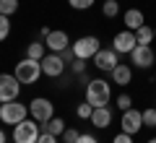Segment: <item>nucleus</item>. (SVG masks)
Returning <instances> with one entry per match:
<instances>
[{
  "label": "nucleus",
  "instance_id": "f257e3e1",
  "mask_svg": "<svg viewBox=\"0 0 156 143\" xmlns=\"http://www.w3.org/2000/svg\"><path fill=\"white\" fill-rule=\"evenodd\" d=\"M112 99V83L104 78H91L86 83V102L91 107H107Z\"/></svg>",
  "mask_w": 156,
  "mask_h": 143
},
{
  "label": "nucleus",
  "instance_id": "f03ea898",
  "mask_svg": "<svg viewBox=\"0 0 156 143\" xmlns=\"http://www.w3.org/2000/svg\"><path fill=\"white\" fill-rule=\"evenodd\" d=\"M13 76H16L21 83H26V86H34L39 78L44 76V73H42V60L23 57L21 63H16V70H13Z\"/></svg>",
  "mask_w": 156,
  "mask_h": 143
},
{
  "label": "nucleus",
  "instance_id": "7ed1b4c3",
  "mask_svg": "<svg viewBox=\"0 0 156 143\" xmlns=\"http://www.w3.org/2000/svg\"><path fill=\"white\" fill-rule=\"evenodd\" d=\"M39 135H42V125L37 120H31V117L13 125V143H37Z\"/></svg>",
  "mask_w": 156,
  "mask_h": 143
},
{
  "label": "nucleus",
  "instance_id": "20e7f679",
  "mask_svg": "<svg viewBox=\"0 0 156 143\" xmlns=\"http://www.w3.org/2000/svg\"><path fill=\"white\" fill-rule=\"evenodd\" d=\"M29 117L37 120L39 125H44V122H50L52 117H55V104H52L47 96H37V99L29 102Z\"/></svg>",
  "mask_w": 156,
  "mask_h": 143
},
{
  "label": "nucleus",
  "instance_id": "39448f33",
  "mask_svg": "<svg viewBox=\"0 0 156 143\" xmlns=\"http://www.w3.org/2000/svg\"><path fill=\"white\" fill-rule=\"evenodd\" d=\"M29 115V107L23 104V102H5V104H0V120L5 122V125H18V122H23Z\"/></svg>",
  "mask_w": 156,
  "mask_h": 143
},
{
  "label": "nucleus",
  "instance_id": "423d86ee",
  "mask_svg": "<svg viewBox=\"0 0 156 143\" xmlns=\"http://www.w3.org/2000/svg\"><path fill=\"white\" fill-rule=\"evenodd\" d=\"M21 86H23V83L18 81L13 73H0V104L16 102L18 94H21Z\"/></svg>",
  "mask_w": 156,
  "mask_h": 143
},
{
  "label": "nucleus",
  "instance_id": "0eeeda50",
  "mask_svg": "<svg viewBox=\"0 0 156 143\" xmlns=\"http://www.w3.org/2000/svg\"><path fill=\"white\" fill-rule=\"evenodd\" d=\"M101 50V42L99 37H94V34H89V37H81L73 42V52H76V57H81V60H94V55Z\"/></svg>",
  "mask_w": 156,
  "mask_h": 143
},
{
  "label": "nucleus",
  "instance_id": "6e6552de",
  "mask_svg": "<svg viewBox=\"0 0 156 143\" xmlns=\"http://www.w3.org/2000/svg\"><path fill=\"white\" fill-rule=\"evenodd\" d=\"M130 63L133 68H140V70H148V68L156 65V55L151 50V44H138L133 52H130Z\"/></svg>",
  "mask_w": 156,
  "mask_h": 143
},
{
  "label": "nucleus",
  "instance_id": "1a4fd4ad",
  "mask_svg": "<svg viewBox=\"0 0 156 143\" xmlns=\"http://www.w3.org/2000/svg\"><path fill=\"white\" fill-rule=\"evenodd\" d=\"M135 47H138V39H135V31H130V29L117 31L115 39H112V50H115L117 55H130Z\"/></svg>",
  "mask_w": 156,
  "mask_h": 143
},
{
  "label": "nucleus",
  "instance_id": "9d476101",
  "mask_svg": "<svg viewBox=\"0 0 156 143\" xmlns=\"http://www.w3.org/2000/svg\"><path fill=\"white\" fill-rule=\"evenodd\" d=\"M120 127H122V133L138 135V133L143 130V112L135 109V107L125 109V112H122V117H120Z\"/></svg>",
  "mask_w": 156,
  "mask_h": 143
},
{
  "label": "nucleus",
  "instance_id": "9b49d317",
  "mask_svg": "<svg viewBox=\"0 0 156 143\" xmlns=\"http://www.w3.org/2000/svg\"><path fill=\"white\" fill-rule=\"evenodd\" d=\"M91 63H94L96 70H101V73H112V70H115V65L120 63V55H117L112 47H101V50L94 55V60H91Z\"/></svg>",
  "mask_w": 156,
  "mask_h": 143
},
{
  "label": "nucleus",
  "instance_id": "f8f14e48",
  "mask_svg": "<svg viewBox=\"0 0 156 143\" xmlns=\"http://www.w3.org/2000/svg\"><path fill=\"white\" fill-rule=\"evenodd\" d=\"M42 73H44L47 78H60L62 73H65L62 57L57 55V52H47V55L42 57Z\"/></svg>",
  "mask_w": 156,
  "mask_h": 143
},
{
  "label": "nucleus",
  "instance_id": "ddd939ff",
  "mask_svg": "<svg viewBox=\"0 0 156 143\" xmlns=\"http://www.w3.org/2000/svg\"><path fill=\"white\" fill-rule=\"evenodd\" d=\"M44 44H47L50 52H62L65 47H70V37H68V31H62V29H52V31L47 34Z\"/></svg>",
  "mask_w": 156,
  "mask_h": 143
},
{
  "label": "nucleus",
  "instance_id": "4468645a",
  "mask_svg": "<svg viewBox=\"0 0 156 143\" xmlns=\"http://www.w3.org/2000/svg\"><path fill=\"white\" fill-rule=\"evenodd\" d=\"M109 78H112L115 86H130V83H133V68H130L128 63H117L115 70L109 73Z\"/></svg>",
  "mask_w": 156,
  "mask_h": 143
},
{
  "label": "nucleus",
  "instance_id": "2eb2a0df",
  "mask_svg": "<svg viewBox=\"0 0 156 143\" xmlns=\"http://www.w3.org/2000/svg\"><path fill=\"white\" fill-rule=\"evenodd\" d=\"M122 23H125V29H130V31H138V29L146 23V16H143L140 8H128V11L122 13Z\"/></svg>",
  "mask_w": 156,
  "mask_h": 143
},
{
  "label": "nucleus",
  "instance_id": "dca6fc26",
  "mask_svg": "<svg viewBox=\"0 0 156 143\" xmlns=\"http://www.w3.org/2000/svg\"><path fill=\"white\" fill-rule=\"evenodd\" d=\"M91 125L99 127V130H104V127H109V125H112V109H109V104H107V107H94Z\"/></svg>",
  "mask_w": 156,
  "mask_h": 143
},
{
  "label": "nucleus",
  "instance_id": "f3484780",
  "mask_svg": "<svg viewBox=\"0 0 156 143\" xmlns=\"http://www.w3.org/2000/svg\"><path fill=\"white\" fill-rule=\"evenodd\" d=\"M65 120H62V117H52V120L50 122H44V125H42V130H44V133H52V135H57V138H60L62 135V133H65Z\"/></svg>",
  "mask_w": 156,
  "mask_h": 143
},
{
  "label": "nucleus",
  "instance_id": "a211bd4d",
  "mask_svg": "<svg viewBox=\"0 0 156 143\" xmlns=\"http://www.w3.org/2000/svg\"><path fill=\"white\" fill-rule=\"evenodd\" d=\"M44 55H47V44L44 42H31L26 47V57H31V60H42Z\"/></svg>",
  "mask_w": 156,
  "mask_h": 143
},
{
  "label": "nucleus",
  "instance_id": "6ab92c4d",
  "mask_svg": "<svg viewBox=\"0 0 156 143\" xmlns=\"http://www.w3.org/2000/svg\"><path fill=\"white\" fill-rule=\"evenodd\" d=\"M135 39H138V44H151L154 42V29H151L148 23H143V26L135 31Z\"/></svg>",
  "mask_w": 156,
  "mask_h": 143
},
{
  "label": "nucleus",
  "instance_id": "aec40b11",
  "mask_svg": "<svg viewBox=\"0 0 156 143\" xmlns=\"http://www.w3.org/2000/svg\"><path fill=\"white\" fill-rule=\"evenodd\" d=\"M101 13H104L107 18H115L117 13H120V3H117V0H104V3H101Z\"/></svg>",
  "mask_w": 156,
  "mask_h": 143
},
{
  "label": "nucleus",
  "instance_id": "412c9836",
  "mask_svg": "<svg viewBox=\"0 0 156 143\" xmlns=\"http://www.w3.org/2000/svg\"><path fill=\"white\" fill-rule=\"evenodd\" d=\"M18 11V0H0V16H13Z\"/></svg>",
  "mask_w": 156,
  "mask_h": 143
},
{
  "label": "nucleus",
  "instance_id": "4be33fe9",
  "mask_svg": "<svg viewBox=\"0 0 156 143\" xmlns=\"http://www.w3.org/2000/svg\"><path fill=\"white\" fill-rule=\"evenodd\" d=\"M76 115L81 117V120H91V115H94V107H91L89 102L83 99V102H81V104L76 107Z\"/></svg>",
  "mask_w": 156,
  "mask_h": 143
},
{
  "label": "nucleus",
  "instance_id": "5701e85b",
  "mask_svg": "<svg viewBox=\"0 0 156 143\" xmlns=\"http://www.w3.org/2000/svg\"><path fill=\"white\" fill-rule=\"evenodd\" d=\"M115 104H117V109H120V112H125V109L133 107V96H130V94H120V96L115 99Z\"/></svg>",
  "mask_w": 156,
  "mask_h": 143
},
{
  "label": "nucleus",
  "instance_id": "b1692460",
  "mask_svg": "<svg viewBox=\"0 0 156 143\" xmlns=\"http://www.w3.org/2000/svg\"><path fill=\"white\" fill-rule=\"evenodd\" d=\"M143 127H156V107L143 109Z\"/></svg>",
  "mask_w": 156,
  "mask_h": 143
},
{
  "label": "nucleus",
  "instance_id": "393cba45",
  "mask_svg": "<svg viewBox=\"0 0 156 143\" xmlns=\"http://www.w3.org/2000/svg\"><path fill=\"white\" fill-rule=\"evenodd\" d=\"M11 16H0V42H5L8 37H11V21H8Z\"/></svg>",
  "mask_w": 156,
  "mask_h": 143
},
{
  "label": "nucleus",
  "instance_id": "a878e982",
  "mask_svg": "<svg viewBox=\"0 0 156 143\" xmlns=\"http://www.w3.org/2000/svg\"><path fill=\"white\" fill-rule=\"evenodd\" d=\"M94 3H96V0H68V5H70L73 11H89Z\"/></svg>",
  "mask_w": 156,
  "mask_h": 143
},
{
  "label": "nucleus",
  "instance_id": "bb28decb",
  "mask_svg": "<svg viewBox=\"0 0 156 143\" xmlns=\"http://www.w3.org/2000/svg\"><path fill=\"white\" fill-rule=\"evenodd\" d=\"M86 65H89V60H81V57H76V60L70 63V70L76 73V76H83V73H86Z\"/></svg>",
  "mask_w": 156,
  "mask_h": 143
},
{
  "label": "nucleus",
  "instance_id": "cd10ccee",
  "mask_svg": "<svg viewBox=\"0 0 156 143\" xmlns=\"http://www.w3.org/2000/svg\"><path fill=\"white\" fill-rule=\"evenodd\" d=\"M57 55L62 57V63H65V65H70V63L76 60V52H73V44H70V47H65L62 52H57Z\"/></svg>",
  "mask_w": 156,
  "mask_h": 143
},
{
  "label": "nucleus",
  "instance_id": "c85d7f7f",
  "mask_svg": "<svg viewBox=\"0 0 156 143\" xmlns=\"http://www.w3.org/2000/svg\"><path fill=\"white\" fill-rule=\"evenodd\" d=\"M78 135H81V133H78L76 127H65V133H62V141H65V143H76Z\"/></svg>",
  "mask_w": 156,
  "mask_h": 143
},
{
  "label": "nucleus",
  "instance_id": "c756f323",
  "mask_svg": "<svg viewBox=\"0 0 156 143\" xmlns=\"http://www.w3.org/2000/svg\"><path fill=\"white\" fill-rule=\"evenodd\" d=\"M112 143H133V135H130V133H122V130H120L115 138H112Z\"/></svg>",
  "mask_w": 156,
  "mask_h": 143
},
{
  "label": "nucleus",
  "instance_id": "7c9ffc66",
  "mask_svg": "<svg viewBox=\"0 0 156 143\" xmlns=\"http://www.w3.org/2000/svg\"><path fill=\"white\" fill-rule=\"evenodd\" d=\"M76 143H99V138H96V135H91V133H81Z\"/></svg>",
  "mask_w": 156,
  "mask_h": 143
},
{
  "label": "nucleus",
  "instance_id": "2f4dec72",
  "mask_svg": "<svg viewBox=\"0 0 156 143\" xmlns=\"http://www.w3.org/2000/svg\"><path fill=\"white\" fill-rule=\"evenodd\" d=\"M37 143H57V135H52V133H44V130H42V135H39Z\"/></svg>",
  "mask_w": 156,
  "mask_h": 143
},
{
  "label": "nucleus",
  "instance_id": "473e14b6",
  "mask_svg": "<svg viewBox=\"0 0 156 143\" xmlns=\"http://www.w3.org/2000/svg\"><path fill=\"white\" fill-rule=\"evenodd\" d=\"M0 143H5V133L3 130H0Z\"/></svg>",
  "mask_w": 156,
  "mask_h": 143
},
{
  "label": "nucleus",
  "instance_id": "72a5a7b5",
  "mask_svg": "<svg viewBox=\"0 0 156 143\" xmlns=\"http://www.w3.org/2000/svg\"><path fill=\"white\" fill-rule=\"evenodd\" d=\"M146 143H156V138H148V141H146Z\"/></svg>",
  "mask_w": 156,
  "mask_h": 143
},
{
  "label": "nucleus",
  "instance_id": "f704fd0d",
  "mask_svg": "<svg viewBox=\"0 0 156 143\" xmlns=\"http://www.w3.org/2000/svg\"><path fill=\"white\" fill-rule=\"evenodd\" d=\"M154 42H156V26H154Z\"/></svg>",
  "mask_w": 156,
  "mask_h": 143
}]
</instances>
